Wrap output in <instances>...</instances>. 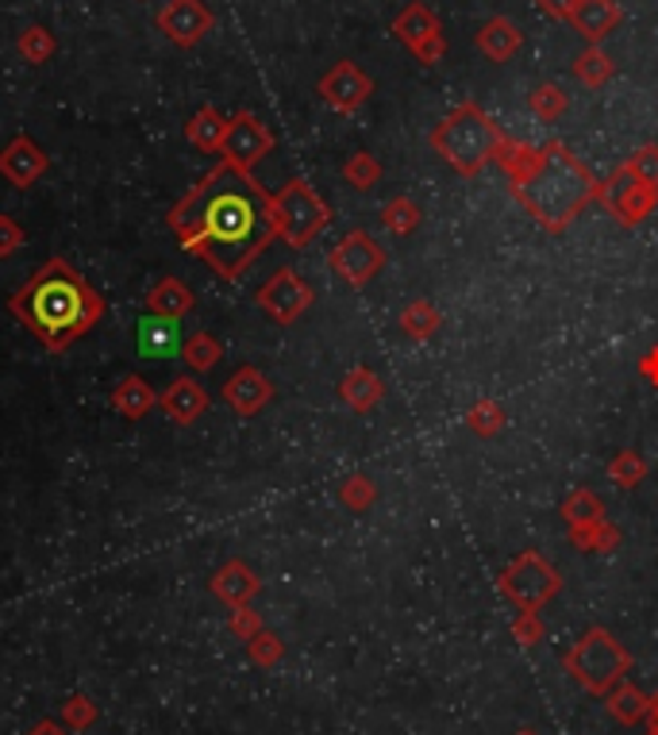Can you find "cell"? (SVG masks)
<instances>
[{
  "label": "cell",
  "instance_id": "22",
  "mask_svg": "<svg viewBox=\"0 0 658 735\" xmlns=\"http://www.w3.org/2000/svg\"><path fill=\"white\" fill-rule=\"evenodd\" d=\"M439 324V312L428 301H412L409 309L401 312V332L412 335V339H428Z\"/></svg>",
  "mask_w": 658,
  "mask_h": 735
},
{
  "label": "cell",
  "instance_id": "32",
  "mask_svg": "<svg viewBox=\"0 0 658 735\" xmlns=\"http://www.w3.org/2000/svg\"><path fill=\"white\" fill-rule=\"evenodd\" d=\"M343 500H347L350 508H366L374 500V482L366 478H350L347 486H343Z\"/></svg>",
  "mask_w": 658,
  "mask_h": 735
},
{
  "label": "cell",
  "instance_id": "37",
  "mask_svg": "<svg viewBox=\"0 0 658 735\" xmlns=\"http://www.w3.org/2000/svg\"><path fill=\"white\" fill-rule=\"evenodd\" d=\"M651 735H658V732H651Z\"/></svg>",
  "mask_w": 658,
  "mask_h": 735
},
{
  "label": "cell",
  "instance_id": "9",
  "mask_svg": "<svg viewBox=\"0 0 658 735\" xmlns=\"http://www.w3.org/2000/svg\"><path fill=\"white\" fill-rule=\"evenodd\" d=\"M381 266H386V250L378 247V239H374L370 231H350V236L332 250V270L355 289H363L370 278H378Z\"/></svg>",
  "mask_w": 658,
  "mask_h": 735
},
{
  "label": "cell",
  "instance_id": "17",
  "mask_svg": "<svg viewBox=\"0 0 658 735\" xmlns=\"http://www.w3.org/2000/svg\"><path fill=\"white\" fill-rule=\"evenodd\" d=\"M381 393H386V386L378 381V374L366 370V366H358V370H350V378L343 381V401L350 404L355 412H370L374 404L381 401Z\"/></svg>",
  "mask_w": 658,
  "mask_h": 735
},
{
  "label": "cell",
  "instance_id": "16",
  "mask_svg": "<svg viewBox=\"0 0 658 735\" xmlns=\"http://www.w3.org/2000/svg\"><path fill=\"white\" fill-rule=\"evenodd\" d=\"M227 401L235 404V412L250 417V412H258L266 401H270V381H266L258 370H242V374H235V378L227 381Z\"/></svg>",
  "mask_w": 658,
  "mask_h": 735
},
{
  "label": "cell",
  "instance_id": "20",
  "mask_svg": "<svg viewBox=\"0 0 658 735\" xmlns=\"http://www.w3.org/2000/svg\"><path fill=\"white\" fill-rule=\"evenodd\" d=\"M562 520H567L570 528H590V523H601V520H605V505H601L597 493H590V489H574V493H570L567 505H562Z\"/></svg>",
  "mask_w": 658,
  "mask_h": 735
},
{
  "label": "cell",
  "instance_id": "26",
  "mask_svg": "<svg viewBox=\"0 0 658 735\" xmlns=\"http://www.w3.org/2000/svg\"><path fill=\"white\" fill-rule=\"evenodd\" d=\"M570 536H574V543L582 547V551H593V554H605L616 547V531L608 528L605 520L590 523V528H570Z\"/></svg>",
  "mask_w": 658,
  "mask_h": 735
},
{
  "label": "cell",
  "instance_id": "15",
  "mask_svg": "<svg viewBox=\"0 0 658 735\" xmlns=\"http://www.w3.org/2000/svg\"><path fill=\"white\" fill-rule=\"evenodd\" d=\"M477 46H482L485 54H489L493 62H508L520 54L524 46V31L516 28L513 20H505V15H493L489 23H485L482 31H477Z\"/></svg>",
  "mask_w": 658,
  "mask_h": 735
},
{
  "label": "cell",
  "instance_id": "19",
  "mask_svg": "<svg viewBox=\"0 0 658 735\" xmlns=\"http://www.w3.org/2000/svg\"><path fill=\"white\" fill-rule=\"evenodd\" d=\"M231 154L239 159V166H247V162H255L258 154L270 147V136L262 131V123H255L250 116H242L239 123H235V131H231Z\"/></svg>",
  "mask_w": 658,
  "mask_h": 735
},
{
  "label": "cell",
  "instance_id": "25",
  "mask_svg": "<svg viewBox=\"0 0 658 735\" xmlns=\"http://www.w3.org/2000/svg\"><path fill=\"white\" fill-rule=\"evenodd\" d=\"M381 220H386V228L397 231V236H409V231L420 224V208L412 205L409 197H397V201H389V205H386Z\"/></svg>",
  "mask_w": 658,
  "mask_h": 735
},
{
  "label": "cell",
  "instance_id": "3",
  "mask_svg": "<svg viewBox=\"0 0 658 735\" xmlns=\"http://www.w3.org/2000/svg\"><path fill=\"white\" fill-rule=\"evenodd\" d=\"M97 316V301L85 293V285L66 270H51L35 281L28 293V320L51 347L69 343V335L82 332Z\"/></svg>",
  "mask_w": 658,
  "mask_h": 735
},
{
  "label": "cell",
  "instance_id": "8",
  "mask_svg": "<svg viewBox=\"0 0 658 735\" xmlns=\"http://www.w3.org/2000/svg\"><path fill=\"white\" fill-rule=\"evenodd\" d=\"M597 201L605 208H613V216L621 224H639V220H647V216H651V208L658 205V190H651V185L639 182V177L632 174V166H621L597 190Z\"/></svg>",
  "mask_w": 658,
  "mask_h": 735
},
{
  "label": "cell",
  "instance_id": "34",
  "mask_svg": "<svg viewBox=\"0 0 658 735\" xmlns=\"http://www.w3.org/2000/svg\"><path fill=\"white\" fill-rule=\"evenodd\" d=\"M639 370H644V378L651 381V386H658V347L644 358V363H639Z\"/></svg>",
  "mask_w": 658,
  "mask_h": 735
},
{
  "label": "cell",
  "instance_id": "14",
  "mask_svg": "<svg viewBox=\"0 0 658 735\" xmlns=\"http://www.w3.org/2000/svg\"><path fill=\"white\" fill-rule=\"evenodd\" d=\"M182 350V332L174 320L143 316L139 320V355L143 358H174Z\"/></svg>",
  "mask_w": 658,
  "mask_h": 735
},
{
  "label": "cell",
  "instance_id": "11",
  "mask_svg": "<svg viewBox=\"0 0 658 735\" xmlns=\"http://www.w3.org/2000/svg\"><path fill=\"white\" fill-rule=\"evenodd\" d=\"M258 301H262V309L270 312L278 324H293V320L312 304V289L304 285L293 270H278L270 285L258 293Z\"/></svg>",
  "mask_w": 658,
  "mask_h": 735
},
{
  "label": "cell",
  "instance_id": "4",
  "mask_svg": "<svg viewBox=\"0 0 658 735\" xmlns=\"http://www.w3.org/2000/svg\"><path fill=\"white\" fill-rule=\"evenodd\" d=\"M432 147L439 159H446L462 177L482 174L489 162H497L505 136L497 131V123L482 112L477 105H459L443 116V123L432 131Z\"/></svg>",
  "mask_w": 658,
  "mask_h": 735
},
{
  "label": "cell",
  "instance_id": "33",
  "mask_svg": "<svg viewBox=\"0 0 658 735\" xmlns=\"http://www.w3.org/2000/svg\"><path fill=\"white\" fill-rule=\"evenodd\" d=\"M539 4H543L551 15H559V20H570V12H574L578 0H539Z\"/></svg>",
  "mask_w": 658,
  "mask_h": 735
},
{
  "label": "cell",
  "instance_id": "30",
  "mask_svg": "<svg viewBox=\"0 0 658 735\" xmlns=\"http://www.w3.org/2000/svg\"><path fill=\"white\" fill-rule=\"evenodd\" d=\"M632 174L639 177L644 185H651V190H658V147H639L636 159L628 162Z\"/></svg>",
  "mask_w": 658,
  "mask_h": 735
},
{
  "label": "cell",
  "instance_id": "24",
  "mask_svg": "<svg viewBox=\"0 0 658 735\" xmlns=\"http://www.w3.org/2000/svg\"><path fill=\"white\" fill-rule=\"evenodd\" d=\"M166 409L174 412L177 420H193L201 409H205V393H201L193 381H182V386H174L166 393Z\"/></svg>",
  "mask_w": 658,
  "mask_h": 735
},
{
  "label": "cell",
  "instance_id": "13",
  "mask_svg": "<svg viewBox=\"0 0 658 735\" xmlns=\"http://www.w3.org/2000/svg\"><path fill=\"white\" fill-rule=\"evenodd\" d=\"M570 23H574L590 43H601V39L621 23V8H616L613 0H578L574 12H570Z\"/></svg>",
  "mask_w": 658,
  "mask_h": 735
},
{
  "label": "cell",
  "instance_id": "10",
  "mask_svg": "<svg viewBox=\"0 0 658 735\" xmlns=\"http://www.w3.org/2000/svg\"><path fill=\"white\" fill-rule=\"evenodd\" d=\"M393 31L397 39H401L404 46H409L412 54H417L424 66H435V62H443L446 54V39H443V28H439V20L432 12H428L424 4H409L401 15L393 20Z\"/></svg>",
  "mask_w": 658,
  "mask_h": 735
},
{
  "label": "cell",
  "instance_id": "27",
  "mask_svg": "<svg viewBox=\"0 0 658 735\" xmlns=\"http://www.w3.org/2000/svg\"><path fill=\"white\" fill-rule=\"evenodd\" d=\"M343 177H347L355 190H374L378 185V177H381V166L374 162V154H355V159L343 166Z\"/></svg>",
  "mask_w": 658,
  "mask_h": 735
},
{
  "label": "cell",
  "instance_id": "36",
  "mask_svg": "<svg viewBox=\"0 0 658 735\" xmlns=\"http://www.w3.org/2000/svg\"><path fill=\"white\" fill-rule=\"evenodd\" d=\"M520 735H531V732H520Z\"/></svg>",
  "mask_w": 658,
  "mask_h": 735
},
{
  "label": "cell",
  "instance_id": "21",
  "mask_svg": "<svg viewBox=\"0 0 658 735\" xmlns=\"http://www.w3.org/2000/svg\"><path fill=\"white\" fill-rule=\"evenodd\" d=\"M574 74H578V82H585L590 89H597V85H605L608 77H613V58H608L605 51H597V46H590V51L578 54Z\"/></svg>",
  "mask_w": 658,
  "mask_h": 735
},
{
  "label": "cell",
  "instance_id": "29",
  "mask_svg": "<svg viewBox=\"0 0 658 735\" xmlns=\"http://www.w3.org/2000/svg\"><path fill=\"white\" fill-rule=\"evenodd\" d=\"M608 474H613L616 486L632 489V486H639V482H644L647 463L636 455V451H624V455H616V463H613V471H608Z\"/></svg>",
  "mask_w": 658,
  "mask_h": 735
},
{
  "label": "cell",
  "instance_id": "7",
  "mask_svg": "<svg viewBox=\"0 0 658 735\" xmlns=\"http://www.w3.org/2000/svg\"><path fill=\"white\" fill-rule=\"evenodd\" d=\"M273 213H278V231L293 247H304L320 228L327 224V208L316 193L304 182H293L278 201H273Z\"/></svg>",
  "mask_w": 658,
  "mask_h": 735
},
{
  "label": "cell",
  "instance_id": "12",
  "mask_svg": "<svg viewBox=\"0 0 658 735\" xmlns=\"http://www.w3.org/2000/svg\"><path fill=\"white\" fill-rule=\"evenodd\" d=\"M320 93H324L327 105L339 108V112H355V108H363L366 100H370L374 82L355 66V62H339V66L320 82Z\"/></svg>",
  "mask_w": 658,
  "mask_h": 735
},
{
  "label": "cell",
  "instance_id": "18",
  "mask_svg": "<svg viewBox=\"0 0 658 735\" xmlns=\"http://www.w3.org/2000/svg\"><path fill=\"white\" fill-rule=\"evenodd\" d=\"M605 701H608V713H613L616 724H639V721H647V713H651V698H644V693L628 682H621L613 693H605Z\"/></svg>",
  "mask_w": 658,
  "mask_h": 735
},
{
  "label": "cell",
  "instance_id": "28",
  "mask_svg": "<svg viewBox=\"0 0 658 735\" xmlns=\"http://www.w3.org/2000/svg\"><path fill=\"white\" fill-rule=\"evenodd\" d=\"M466 424L474 428L477 435H497L500 428H505V412H500L497 401H477L474 409H470Z\"/></svg>",
  "mask_w": 658,
  "mask_h": 735
},
{
  "label": "cell",
  "instance_id": "35",
  "mask_svg": "<svg viewBox=\"0 0 658 735\" xmlns=\"http://www.w3.org/2000/svg\"><path fill=\"white\" fill-rule=\"evenodd\" d=\"M647 721H651V728L658 732V693L651 698V713H647Z\"/></svg>",
  "mask_w": 658,
  "mask_h": 735
},
{
  "label": "cell",
  "instance_id": "31",
  "mask_svg": "<svg viewBox=\"0 0 658 735\" xmlns=\"http://www.w3.org/2000/svg\"><path fill=\"white\" fill-rule=\"evenodd\" d=\"M513 636L520 639L524 647H536L543 639V624H539V613H524L520 620L513 624Z\"/></svg>",
  "mask_w": 658,
  "mask_h": 735
},
{
  "label": "cell",
  "instance_id": "6",
  "mask_svg": "<svg viewBox=\"0 0 658 735\" xmlns=\"http://www.w3.org/2000/svg\"><path fill=\"white\" fill-rule=\"evenodd\" d=\"M559 585L562 577L554 574L551 562L536 551H524L520 559L500 574V593H505L508 601H516L524 613H539V608L559 593Z\"/></svg>",
  "mask_w": 658,
  "mask_h": 735
},
{
  "label": "cell",
  "instance_id": "5",
  "mask_svg": "<svg viewBox=\"0 0 658 735\" xmlns=\"http://www.w3.org/2000/svg\"><path fill=\"white\" fill-rule=\"evenodd\" d=\"M562 667H567V674L574 678L585 693L605 698V693H613L616 685L628 678L632 655L624 651L605 628H590L567 655H562Z\"/></svg>",
  "mask_w": 658,
  "mask_h": 735
},
{
  "label": "cell",
  "instance_id": "2",
  "mask_svg": "<svg viewBox=\"0 0 658 735\" xmlns=\"http://www.w3.org/2000/svg\"><path fill=\"white\" fill-rule=\"evenodd\" d=\"M597 190L590 170L562 143L539 147L536 159L513 177V193L547 231L567 228L590 201H597Z\"/></svg>",
  "mask_w": 658,
  "mask_h": 735
},
{
  "label": "cell",
  "instance_id": "23",
  "mask_svg": "<svg viewBox=\"0 0 658 735\" xmlns=\"http://www.w3.org/2000/svg\"><path fill=\"white\" fill-rule=\"evenodd\" d=\"M567 93L559 89V85H551V82H543V85H536L531 89V112L539 116V120H559L562 112H567Z\"/></svg>",
  "mask_w": 658,
  "mask_h": 735
},
{
  "label": "cell",
  "instance_id": "1",
  "mask_svg": "<svg viewBox=\"0 0 658 735\" xmlns=\"http://www.w3.org/2000/svg\"><path fill=\"white\" fill-rule=\"evenodd\" d=\"M177 228L219 273L235 278L273 239L278 213H273V201L247 174L219 170L190 201V208H177Z\"/></svg>",
  "mask_w": 658,
  "mask_h": 735
}]
</instances>
